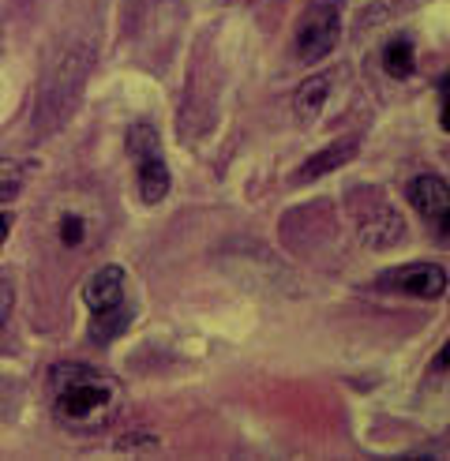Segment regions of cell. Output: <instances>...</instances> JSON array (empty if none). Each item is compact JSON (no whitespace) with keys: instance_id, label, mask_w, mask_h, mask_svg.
<instances>
[{"instance_id":"cell-1","label":"cell","mask_w":450,"mask_h":461,"mask_svg":"<svg viewBox=\"0 0 450 461\" xmlns=\"http://www.w3.org/2000/svg\"><path fill=\"white\" fill-rule=\"evenodd\" d=\"M57 417L72 428H102L121 405V386L90 372L83 364H60L57 367Z\"/></svg>"},{"instance_id":"cell-2","label":"cell","mask_w":450,"mask_h":461,"mask_svg":"<svg viewBox=\"0 0 450 461\" xmlns=\"http://www.w3.org/2000/svg\"><path fill=\"white\" fill-rule=\"evenodd\" d=\"M338 38H342V8L338 0H308V8L297 19V31H292V50H297L301 64H320L338 50Z\"/></svg>"},{"instance_id":"cell-3","label":"cell","mask_w":450,"mask_h":461,"mask_svg":"<svg viewBox=\"0 0 450 461\" xmlns=\"http://www.w3.org/2000/svg\"><path fill=\"white\" fill-rule=\"evenodd\" d=\"M382 293H401V296H417V301H436L446 293V270L439 263H405L387 274H379L375 282Z\"/></svg>"},{"instance_id":"cell-4","label":"cell","mask_w":450,"mask_h":461,"mask_svg":"<svg viewBox=\"0 0 450 461\" xmlns=\"http://www.w3.org/2000/svg\"><path fill=\"white\" fill-rule=\"evenodd\" d=\"M86 68H90V50H83V45H79V50H72L53 68V76L45 79V90H41V121L50 117L57 102L64 105V117H68V109H72L79 86L86 79Z\"/></svg>"},{"instance_id":"cell-5","label":"cell","mask_w":450,"mask_h":461,"mask_svg":"<svg viewBox=\"0 0 450 461\" xmlns=\"http://www.w3.org/2000/svg\"><path fill=\"white\" fill-rule=\"evenodd\" d=\"M83 304L90 308V315H102L124 304V270L121 267H102L86 278L83 285Z\"/></svg>"},{"instance_id":"cell-6","label":"cell","mask_w":450,"mask_h":461,"mask_svg":"<svg viewBox=\"0 0 450 461\" xmlns=\"http://www.w3.org/2000/svg\"><path fill=\"white\" fill-rule=\"evenodd\" d=\"M135 173H140V195H143V203L154 206V203H162L169 195L173 176H169V166H166L162 150H150L143 158H135Z\"/></svg>"},{"instance_id":"cell-7","label":"cell","mask_w":450,"mask_h":461,"mask_svg":"<svg viewBox=\"0 0 450 461\" xmlns=\"http://www.w3.org/2000/svg\"><path fill=\"white\" fill-rule=\"evenodd\" d=\"M410 203H413L417 214H424L428 221H436L439 214L450 211V188H446V180H439V176H417L410 184Z\"/></svg>"},{"instance_id":"cell-8","label":"cell","mask_w":450,"mask_h":461,"mask_svg":"<svg viewBox=\"0 0 450 461\" xmlns=\"http://www.w3.org/2000/svg\"><path fill=\"white\" fill-rule=\"evenodd\" d=\"M356 140H338V143H330V147H323V150H315L304 166L297 169V180L301 184H308V180H320V176H327L330 169H338V166H346V161L356 154Z\"/></svg>"},{"instance_id":"cell-9","label":"cell","mask_w":450,"mask_h":461,"mask_svg":"<svg viewBox=\"0 0 450 461\" xmlns=\"http://www.w3.org/2000/svg\"><path fill=\"white\" fill-rule=\"evenodd\" d=\"M330 95V79L327 76H311L301 90H297V117L301 121H315L323 113V102Z\"/></svg>"},{"instance_id":"cell-10","label":"cell","mask_w":450,"mask_h":461,"mask_svg":"<svg viewBox=\"0 0 450 461\" xmlns=\"http://www.w3.org/2000/svg\"><path fill=\"white\" fill-rule=\"evenodd\" d=\"M413 64H417V53H413V41L410 38L387 41V50H382V68H387L394 79H410L413 76Z\"/></svg>"},{"instance_id":"cell-11","label":"cell","mask_w":450,"mask_h":461,"mask_svg":"<svg viewBox=\"0 0 450 461\" xmlns=\"http://www.w3.org/2000/svg\"><path fill=\"white\" fill-rule=\"evenodd\" d=\"M131 322V308H128V301L121 304V308H112V312H102V315H94L90 319V334H94L98 341H112L124 327Z\"/></svg>"},{"instance_id":"cell-12","label":"cell","mask_w":450,"mask_h":461,"mask_svg":"<svg viewBox=\"0 0 450 461\" xmlns=\"http://www.w3.org/2000/svg\"><path fill=\"white\" fill-rule=\"evenodd\" d=\"M27 173L31 166L27 161H15V158H0V203H8L22 192V184H27Z\"/></svg>"},{"instance_id":"cell-13","label":"cell","mask_w":450,"mask_h":461,"mask_svg":"<svg viewBox=\"0 0 450 461\" xmlns=\"http://www.w3.org/2000/svg\"><path fill=\"white\" fill-rule=\"evenodd\" d=\"M128 147H131V158H143V154L158 150V131L150 124H135L128 135Z\"/></svg>"},{"instance_id":"cell-14","label":"cell","mask_w":450,"mask_h":461,"mask_svg":"<svg viewBox=\"0 0 450 461\" xmlns=\"http://www.w3.org/2000/svg\"><path fill=\"white\" fill-rule=\"evenodd\" d=\"M83 237H86L83 218H79V214H64V218H60V240H64L68 248H76V244H83Z\"/></svg>"},{"instance_id":"cell-15","label":"cell","mask_w":450,"mask_h":461,"mask_svg":"<svg viewBox=\"0 0 450 461\" xmlns=\"http://www.w3.org/2000/svg\"><path fill=\"white\" fill-rule=\"evenodd\" d=\"M117 447L121 450H147V454H154L158 450V439H154V435H124Z\"/></svg>"},{"instance_id":"cell-16","label":"cell","mask_w":450,"mask_h":461,"mask_svg":"<svg viewBox=\"0 0 450 461\" xmlns=\"http://www.w3.org/2000/svg\"><path fill=\"white\" fill-rule=\"evenodd\" d=\"M12 304H15V289H12L8 278H0V327H4V319H8Z\"/></svg>"},{"instance_id":"cell-17","label":"cell","mask_w":450,"mask_h":461,"mask_svg":"<svg viewBox=\"0 0 450 461\" xmlns=\"http://www.w3.org/2000/svg\"><path fill=\"white\" fill-rule=\"evenodd\" d=\"M436 367H439V372H450V341H446L443 349H439V357H436Z\"/></svg>"},{"instance_id":"cell-18","label":"cell","mask_w":450,"mask_h":461,"mask_svg":"<svg viewBox=\"0 0 450 461\" xmlns=\"http://www.w3.org/2000/svg\"><path fill=\"white\" fill-rule=\"evenodd\" d=\"M8 229H12L8 214H0V248H4V240H8Z\"/></svg>"},{"instance_id":"cell-19","label":"cell","mask_w":450,"mask_h":461,"mask_svg":"<svg viewBox=\"0 0 450 461\" xmlns=\"http://www.w3.org/2000/svg\"><path fill=\"white\" fill-rule=\"evenodd\" d=\"M439 121H443V131L450 135V98L443 102V113H439Z\"/></svg>"}]
</instances>
